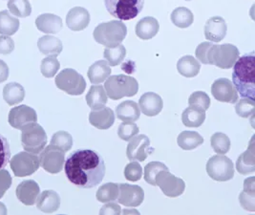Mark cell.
Returning <instances> with one entry per match:
<instances>
[{"label": "cell", "mask_w": 255, "mask_h": 215, "mask_svg": "<svg viewBox=\"0 0 255 215\" xmlns=\"http://www.w3.org/2000/svg\"><path fill=\"white\" fill-rule=\"evenodd\" d=\"M63 168L68 180L81 189H92L100 185L106 171L104 158L91 149L74 151Z\"/></svg>", "instance_id": "1"}, {"label": "cell", "mask_w": 255, "mask_h": 215, "mask_svg": "<svg viewBox=\"0 0 255 215\" xmlns=\"http://www.w3.org/2000/svg\"><path fill=\"white\" fill-rule=\"evenodd\" d=\"M232 83L242 98H249L255 101V52L237 59L233 65Z\"/></svg>", "instance_id": "2"}, {"label": "cell", "mask_w": 255, "mask_h": 215, "mask_svg": "<svg viewBox=\"0 0 255 215\" xmlns=\"http://www.w3.org/2000/svg\"><path fill=\"white\" fill-rule=\"evenodd\" d=\"M128 34L126 24L120 20H111L109 22L99 24L93 32L94 39L105 46L112 48L120 45Z\"/></svg>", "instance_id": "3"}, {"label": "cell", "mask_w": 255, "mask_h": 215, "mask_svg": "<svg viewBox=\"0 0 255 215\" xmlns=\"http://www.w3.org/2000/svg\"><path fill=\"white\" fill-rule=\"evenodd\" d=\"M105 89L111 100H121L125 97H133L139 91L137 79L128 75L109 76L105 81Z\"/></svg>", "instance_id": "4"}, {"label": "cell", "mask_w": 255, "mask_h": 215, "mask_svg": "<svg viewBox=\"0 0 255 215\" xmlns=\"http://www.w3.org/2000/svg\"><path fill=\"white\" fill-rule=\"evenodd\" d=\"M240 57L238 48L231 43L212 44L209 51V64L221 69H231Z\"/></svg>", "instance_id": "5"}, {"label": "cell", "mask_w": 255, "mask_h": 215, "mask_svg": "<svg viewBox=\"0 0 255 215\" xmlns=\"http://www.w3.org/2000/svg\"><path fill=\"white\" fill-rule=\"evenodd\" d=\"M108 12L120 20H130L142 11L144 0H105Z\"/></svg>", "instance_id": "6"}, {"label": "cell", "mask_w": 255, "mask_h": 215, "mask_svg": "<svg viewBox=\"0 0 255 215\" xmlns=\"http://www.w3.org/2000/svg\"><path fill=\"white\" fill-rule=\"evenodd\" d=\"M21 131V144L27 152L38 154L46 147V132L41 125L33 123L24 126Z\"/></svg>", "instance_id": "7"}, {"label": "cell", "mask_w": 255, "mask_h": 215, "mask_svg": "<svg viewBox=\"0 0 255 215\" xmlns=\"http://www.w3.org/2000/svg\"><path fill=\"white\" fill-rule=\"evenodd\" d=\"M58 89L72 96H80L86 89V81L80 73L72 68L63 69L55 79Z\"/></svg>", "instance_id": "8"}, {"label": "cell", "mask_w": 255, "mask_h": 215, "mask_svg": "<svg viewBox=\"0 0 255 215\" xmlns=\"http://www.w3.org/2000/svg\"><path fill=\"white\" fill-rule=\"evenodd\" d=\"M207 172L212 180L226 182L234 177V166L232 160L225 155H215L207 163Z\"/></svg>", "instance_id": "9"}, {"label": "cell", "mask_w": 255, "mask_h": 215, "mask_svg": "<svg viewBox=\"0 0 255 215\" xmlns=\"http://www.w3.org/2000/svg\"><path fill=\"white\" fill-rule=\"evenodd\" d=\"M10 166L16 177H26L34 174L39 168V158L31 152H19L10 160Z\"/></svg>", "instance_id": "10"}, {"label": "cell", "mask_w": 255, "mask_h": 215, "mask_svg": "<svg viewBox=\"0 0 255 215\" xmlns=\"http://www.w3.org/2000/svg\"><path fill=\"white\" fill-rule=\"evenodd\" d=\"M155 183L165 196L171 198L181 196L186 190L185 181L181 178L176 177L175 175L168 172V170L160 171L156 176Z\"/></svg>", "instance_id": "11"}, {"label": "cell", "mask_w": 255, "mask_h": 215, "mask_svg": "<svg viewBox=\"0 0 255 215\" xmlns=\"http://www.w3.org/2000/svg\"><path fill=\"white\" fill-rule=\"evenodd\" d=\"M65 163V153L58 147L50 145L44 147L40 152L39 165L43 170L52 173L57 174L63 170Z\"/></svg>", "instance_id": "12"}, {"label": "cell", "mask_w": 255, "mask_h": 215, "mask_svg": "<svg viewBox=\"0 0 255 215\" xmlns=\"http://www.w3.org/2000/svg\"><path fill=\"white\" fill-rule=\"evenodd\" d=\"M120 193L118 202L128 208H136L142 204L144 200L143 190L136 185L120 184Z\"/></svg>", "instance_id": "13"}, {"label": "cell", "mask_w": 255, "mask_h": 215, "mask_svg": "<svg viewBox=\"0 0 255 215\" xmlns=\"http://www.w3.org/2000/svg\"><path fill=\"white\" fill-rule=\"evenodd\" d=\"M211 93L214 99L221 102L235 103L239 98L238 92L235 89L232 80L223 78L216 79L213 82Z\"/></svg>", "instance_id": "14"}, {"label": "cell", "mask_w": 255, "mask_h": 215, "mask_svg": "<svg viewBox=\"0 0 255 215\" xmlns=\"http://www.w3.org/2000/svg\"><path fill=\"white\" fill-rule=\"evenodd\" d=\"M37 122L35 109L28 105H19L12 108L9 113V124L13 128L22 129L24 126Z\"/></svg>", "instance_id": "15"}, {"label": "cell", "mask_w": 255, "mask_h": 215, "mask_svg": "<svg viewBox=\"0 0 255 215\" xmlns=\"http://www.w3.org/2000/svg\"><path fill=\"white\" fill-rule=\"evenodd\" d=\"M150 147V140L146 135H136L133 137L127 148V155L131 162H143L145 161L148 153L147 149Z\"/></svg>", "instance_id": "16"}, {"label": "cell", "mask_w": 255, "mask_h": 215, "mask_svg": "<svg viewBox=\"0 0 255 215\" xmlns=\"http://www.w3.org/2000/svg\"><path fill=\"white\" fill-rule=\"evenodd\" d=\"M228 31L226 20L221 16H213L209 18L205 25V36L209 41L220 42Z\"/></svg>", "instance_id": "17"}, {"label": "cell", "mask_w": 255, "mask_h": 215, "mask_svg": "<svg viewBox=\"0 0 255 215\" xmlns=\"http://www.w3.org/2000/svg\"><path fill=\"white\" fill-rule=\"evenodd\" d=\"M17 199L26 206L35 204L36 199L40 193L39 186L34 180H25L21 182L16 188Z\"/></svg>", "instance_id": "18"}, {"label": "cell", "mask_w": 255, "mask_h": 215, "mask_svg": "<svg viewBox=\"0 0 255 215\" xmlns=\"http://www.w3.org/2000/svg\"><path fill=\"white\" fill-rule=\"evenodd\" d=\"M163 107L162 98L153 92L144 93L139 100V110L148 117H154L161 113Z\"/></svg>", "instance_id": "19"}, {"label": "cell", "mask_w": 255, "mask_h": 215, "mask_svg": "<svg viewBox=\"0 0 255 215\" xmlns=\"http://www.w3.org/2000/svg\"><path fill=\"white\" fill-rule=\"evenodd\" d=\"M90 23V13L82 7L71 9L66 15V24L70 30L80 32L87 28Z\"/></svg>", "instance_id": "20"}, {"label": "cell", "mask_w": 255, "mask_h": 215, "mask_svg": "<svg viewBox=\"0 0 255 215\" xmlns=\"http://www.w3.org/2000/svg\"><path fill=\"white\" fill-rule=\"evenodd\" d=\"M90 124L98 129H109L115 123V114L109 107H104L99 110H92L89 114Z\"/></svg>", "instance_id": "21"}, {"label": "cell", "mask_w": 255, "mask_h": 215, "mask_svg": "<svg viewBox=\"0 0 255 215\" xmlns=\"http://www.w3.org/2000/svg\"><path fill=\"white\" fill-rule=\"evenodd\" d=\"M36 28L44 34H58L62 29V19L53 13H42L35 19Z\"/></svg>", "instance_id": "22"}, {"label": "cell", "mask_w": 255, "mask_h": 215, "mask_svg": "<svg viewBox=\"0 0 255 215\" xmlns=\"http://www.w3.org/2000/svg\"><path fill=\"white\" fill-rule=\"evenodd\" d=\"M36 208L45 214H53L60 207V197L54 191H44L36 199Z\"/></svg>", "instance_id": "23"}, {"label": "cell", "mask_w": 255, "mask_h": 215, "mask_svg": "<svg viewBox=\"0 0 255 215\" xmlns=\"http://www.w3.org/2000/svg\"><path fill=\"white\" fill-rule=\"evenodd\" d=\"M253 137L250 147L243 154L239 156L236 162V170L242 175H249L255 171V149Z\"/></svg>", "instance_id": "24"}, {"label": "cell", "mask_w": 255, "mask_h": 215, "mask_svg": "<svg viewBox=\"0 0 255 215\" xmlns=\"http://www.w3.org/2000/svg\"><path fill=\"white\" fill-rule=\"evenodd\" d=\"M159 29H160V24L156 18L152 16H145L137 23L135 32L137 36L140 39L148 40L158 34Z\"/></svg>", "instance_id": "25"}, {"label": "cell", "mask_w": 255, "mask_h": 215, "mask_svg": "<svg viewBox=\"0 0 255 215\" xmlns=\"http://www.w3.org/2000/svg\"><path fill=\"white\" fill-rule=\"evenodd\" d=\"M117 118L123 122L135 123L140 116L139 105L133 101H126L116 107Z\"/></svg>", "instance_id": "26"}, {"label": "cell", "mask_w": 255, "mask_h": 215, "mask_svg": "<svg viewBox=\"0 0 255 215\" xmlns=\"http://www.w3.org/2000/svg\"><path fill=\"white\" fill-rule=\"evenodd\" d=\"M239 202L244 210L255 212V178L250 177L244 182V190L239 195Z\"/></svg>", "instance_id": "27"}, {"label": "cell", "mask_w": 255, "mask_h": 215, "mask_svg": "<svg viewBox=\"0 0 255 215\" xmlns=\"http://www.w3.org/2000/svg\"><path fill=\"white\" fill-rule=\"evenodd\" d=\"M86 102L92 110H99L105 107L108 101L107 94L103 85H92L86 95Z\"/></svg>", "instance_id": "28"}, {"label": "cell", "mask_w": 255, "mask_h": 215, "mask_svg": "<svg viewBox=\"0 0 255 215\" xmlns=\"http://www.w3.org/2000/svg\"><path fill=\"white\" fill-rule=\"evenodd\" d=\"M111 71L112 70L110 68L109 64L107 63V61L98 60L89 67L88 73H87L88 79L93 85L100 84L105 81L106 79L111 75Z\"/></svg>", "instance_id": "29"}, {"label": "cell", "mask_w": 255, "mask_h": 215, "mask_svg": "<svg viewBox=\"0 0 255 215\" xmlns=\"http://www.w3.org/2000/svg\"><path fill=\"white\" fill-rule=\"evenodd\" d=\"M37 47L43 55L55 57H58L63 49L61 40L53 35L41 36L37 41Z\"/></svg>", "instance_id": "30"}, {"label": "cell", "mask_w": 255, "mask_h": 215, "mask_svg": "<svg viewBox=\"0 0 255 215\" xmlns=\"http://www.w3.org/2000/svg\"><path fill=\"white\" fill-rule=\"evenodd\" d=\"M177 70L185 78H194L201 70V64L195 57L185 56L178 60Z\"/></svg>", "instance_id": "31"}, {"label": "cell", "mask_w": 255, "mask_h": 215, "mask_svg": "<svg viewBox=\"0 0 255 215\" xmlns=\"http://www.w3.org/2000/svg\"><path fill=\"white\" fill-rule=\"evenodd\" d=\"M206 120V111L195 106H188L182 114V122L187 127H199Z\"/></svg>", "instance_id": "32"}, {"label": "cell", "mask_w": 255, "mask_h": 215, "mask_svg": "<svg viewBox=\"0 0 255 215\" xmlns=\"http://www.w3.org/2000/svg\"><path fill=\"white\" fill-rule=\"evenodd\" d=\"M25 98V89L17 82H10L3 88V99L9 105H15Z\"/></svg>", "instance_id": "33"}, {"label": "cell", "mask_w": 255, "mask_h": 215, "mask_svg": "<svg viewBox=\"0 0 255 215\" xmlns=\"http://www.w3.org/2000/svg\"><path fill=\"white\" fill-rule=\"evenodd\" d=\"M204 143V138L196 131H183L177 138V144L184 150H192Z\"/></svg>", "instance_id": "34"}, {"label": "cell", "mask_w": 255, "mask_h": 215, "mask_svg": "<svg viewBox=\"0 0 255 215\" xmlns=\"http://www.w3.org/2000/svg\"><path fill=\"white\" fill-rule=\"evenodd\" d=\"M19 29V20L12 16L10 11H0V34L3 35H12Z\"/></svg>", "instance_id": "35"}, {"label": "cell", "mask_w": 255, "mask_h": 215, "mask_svg": "<svg viewBox=\"0 0 255 215\" xmlns=\"http://www.w3.org/2000/svg\"><path fill=\"white\" fill-rule=\"evenodd\" d=\"M170 18L175 26L182 29L189 27L194 21V15L192 11L186 7L176 8L174 11L171 12Z\"/></svg>", "instance_id": "36"}, {"label": "cell", "mask_w": 255, "mask_h": 215, "mask_svg": "<svg viewBox=\"0 0 255 215\" xmlns=\"http://www.w3.org/2000/svg\"><path fill=\"white\" fill-rule=\"evenodd\" d=\"M120 193L119 185L115 183H107L100 187L98 190L96 197L97 200L101 203H108V202H114L118 200Z\"/></svg>", "instance_id": "37"}, {"label": "cell", "mask_w": 255, "mask_h": 215, "mask_svg": "<svg viewBox=\"0 0 255 215\" xmlns=\"http://www.w3.org/2000/svg\"><path fill=\"white\" fill-rule=\"evenodd\" d=\"M104 56L109 66H117L121 64L126 58L127 49L123 44L112 48H106Z\"/></svg>", "instance_id": "38"}, {"label": "cell", "mask_w": 255, "mask_h": 215, "mask_svg": "<svg viewBox=\"0 0 255 215\" xmlns=\"http://www.w3.org/2000/svg\"><path fill=\"white\" fill-rule=\"evenodd\" d=\"M210 144L213 150L220 155L227 154L231 149L230 138L222 132L214 133L210 139Z\"/></svg>", "instance_id": "39"}, {"label": "cell", "mask_w": 255, "mask_h": 215, "mask_svg": "<svg viewBox=\"0 0 255 215\" xmlns=\"http://www.w3.org/2000/svg\"><path fill=\"white\" fill-rule=\"evenodd\" d=\"M8 9L13 15L18 17H27L32 12V6L28 0H10Z\"/></svg>", "instance_id": "40"}, {"label": "cell", "mask_w": 255, "mask_h": 215, "mask_svg": "<svg viewBox=\"0 0 255 215\" xmlns=\"http://www.w3.org/2000/svg\"><path fill=\"white\" fill-rule=\"evenodd\" d=\"M50 145L58 147L66 153L73 147V137L66 131H58L52 137Z\"/></svg>", "instance_id": "41"}, {"label": "cell", "mask_w": 255, "mask_h": 215, "mask_svg": "<svg viewBox=\"0 0 255 215\" xmlns=\"http://www.w3.org/2000/svg\"><path fill=\"white\" fill-rule=\"evenodd\" d=\"M59 68H60V63L57 57L55 56H48L41 61V65H40L41 74L48 79L56 76Z\"/></svg>", "instance_id": "42"}, {"label": "cell", "mask_w": 255, "mask_h": 215, "mask_svg": "<svg viewBox=\"0 0 255 215\" xmlns=\"http://www.w3.org/2000/svg\"><path fill=\"white\" fill-rule=\"evenodd\" d=\"M162 170H168L165 165L157 161L151 162L144 168V180L151 186H156V183H155L156 176L160 171Z\"/></svg>", "instance_id": "43"}, {"label": "cell", "mask_w": 255, "mask_h": 215, "mask_svg": "<svg viewBox=\"0 0 255 215\" xmlns=\"http://www.w3.org/2000/svg\"><path fill=\"white\" fill-rule=\"evenodd\" d=\"M189 106H195L207 111L210 106V99L209 95L203 91H197L190 95L188 99Z\"/></svg>", "instance_id": "44"}, {"label": "cell", "mask_w": 255, "mask_h": 215, "mask_svg": "<svg viewBox=\"0 0 255 215\" xmlns=\"http://www.w3.org/2000/svg\"><path fill=\"white\" fill-rule=\"evenodd\" d=\"M235 105V111L238 116L242 118H250L255 113V102L249 98H243L237 101Z\"/></svg>", "instance_id": "45"}, {"label": "cell", "mask_w": 255, "mask_h": 215, "mask_svg": "<svg viewBox=\"0 0 255 215\" xmlns=\"http://www.w3.org/2000/svg\"><path fill=\"white\" fill-rule=\"evenodd\" d=\"M139 131V127L136 124L124 122L119 126L118 135L123 141H130L133 137L138 135Z\"/></svg>", "instance_id": "46"}, {"label": "cell", "mask_w": 255, "mask_h": 215, "mask_svg": "<svg viewBox=\"0 0 255 215\" xmlns=\"http://www.w3.org/2000/svg\"><path fill=\"white\" fill-rule=\"evenodd\" d=\"M11 160V148L7 138L0 134V170H3Z\"/></svg>", "instance_id": "47"}, {"label": "cell", "mask_w": 255, "mask_h": 215, "mask_svg": "<svg viewBox=\"0 0 255 215\" xmlns=\"http://www.w3.org/2000/svg\"><path fill=\"white\" fill-rule=\"evenodd\" d=\"M125 176L128 181L137 182L142 177V168L138 162L134 161L128 164L125 169Z\"/></svg>", "instance_id": "48"}, {"label": "cell", "mask_w": 255, "mask_h": 215, "mask_svg": "<svg viewBox=\"0 0 255 215\" xmlns=\"http://www.w3.org/2000/svg\"><path fill=\"white\" fill-rule=\"evenodd\" d=\"M212 45L211 41H206V42H202L198 45L195 51V55L198 58V60L200 62H202L203 64H209V51L210 46Z\"/></svg>", "instance_id": "49"}, {"label": "cell", "mask_w": 255, "mask_h": 215, "mask_svg": "<svg viewBox=\"0 0 255 215\" xmlns=\"http://www.w3.org/2000/svg\"><path fill=\"white\" fill-rule=\"evenodd\" d=\"M12 186V176L9 171L0 170V199Z\"/></svg>", "instance_id": "50"}, {"label": "cell", "mask_w": 255, "mask_h": 215, "mask_svg": "<svg viewBox=\"0 0 255 215\" xmlns=\"http://www.w3.org/2000/svg\"><path fill=\"white\" fill-rule=\"evenodd\" d=\"M14 49V42L9 35H0V55H10Z\"/></svg>", "instance_id": "51"}, {"label": "cell", "mask_w": 255, "mask_h": 215, "mask_svg": "<svg viewBox=\"0 0 255 215\" xmlns=\"http://www.w3.org/2000/svg\"><path fill=\"white\" fill-rule=\"evenodd\" d=\"M122 214V209L119 205L114 202H108L101 209V215H120Z\"/></svg>", "instance_id": "52"}, {"label": "cell", "mask_w": 255, "mask_h": 215, "mask_svg": "<svg viewBox=\"0 0 255 215\" xmlns=\"http://www.w3.org/2000/svg\"><path fill=\"white\" fill-rule=\"evenodd\" d=\"M9 74H10V71H9L8 65L6 64V62L0 59V83L7 80Z\"/></svg>", "instance_id": "53"}, {"label": "cell", "mask_w": 255, "mask_h": 215, "mask_svg": "<svg viewBox=\"0 0 255 215\" xmlns=\"http://www.w3.org/2000/svg\"><path fill=\"white\" fill-rule=\"evenodd\" d=\"M7 215V209L5 207V205L0 202V215Z\"/></svg>", "instance_id": "54"}, {"label": "cell", "mask_w": 255, "mask_h": 215, "mask_svg": "<svg viewBox=\"0 0 255 215\" xmlns=\"http://www.w3.org/2000/svg\"><path fill=\"white\" fill-rule=\"evenodd\" d=\"M132 213H136L137 215L139 214L137 211H129V212H128V211H124V214H125V215H128V214H132Z\"/></svg>", "instance_id": "55"}, {"label": "cell", "mask_w": 255, "mask_h": 215, "mask_svg": "<svg viewBox=\"0 0 255 215\" xmlns=\"http://www.w3.org/2000/svg\"><path fill=\"white\" fill-rule=\"evenodd\" d=\"M186 1H191V0H186Z\"/></svg>", "instance_id": "56"}]
</instances>
